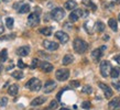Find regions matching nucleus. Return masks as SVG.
<instances>
[{
    "instance_id": "nucleus-1",
    "label": "nucleus",
    "mask_w": 120,
    "mask_h": 110,
    "mask_svg": "<svg viewBox=\"0 0 120 110\" xmlns=\"http://www.w3.org/2000/svg\"><path fill=\"white\" fill-rule=\"evenodd\" d=\"M73 48H74V51L76 52V53H78V54H84V53L88 50V44L84 40L77 37V39L74 40Z\"/></svg>"
},
{
    "instance_id": "nucleus-2",
    "label": "nucleus",
    "mask_w": 120,
    "mask_h": 110,
    "mask_svg": "<svg viewBox=\"0 0 120 110\" xmlns=\"http://www.w3.org/2000/svg\"><path fill=\"white\" fill-rule=\"evenodd\" d=\"M40 23V9H35V12H33V13H31V15L28 17V24H29L30 26H32V28H34V26H37L38 24Z\"/></svg>"
},
{
    "instance_id": "nucleus-3",
    "label": "nucleus",
    "mask_w": 120,
    "mask_h": 110,
    "mask_svg": "<svg viewBox=\"0 0 120 110\" xmlns=\"http://www.w3.org/2000/svg\"><path fill=\"white\" fill-rule=\"evenodd\" d=\"M26 88H29L30 90L32 92H39L42 87V84H41V81L38 79V78H31L26 85Z\"/></svg>"
},
{
    "instance_id": "nucleus-4",
    "label": "nucleus",
    "mask_w": 120,
    "mask_h": 110,
    "mask_svg": "<svg viewBox=\"0 0 120 110\" xmlns=\"http://www.w3.org/2000/svg\"><path fill=\"white\" fill-rule=\"evenodd\" d=\"M55 77L56 79L60 81H64L66 79H68L69 77V70H65V68H61V70H57L56 73H55Z\"/></svg>"
},
{
    "instance_id": "nucleus-5",
    "label": "nucleus",
    "mask_w": 120,
    "mask_h": 110,
    "mask_svg": "<svg viewBox=\"0 0 120 110\" xmlns=\"http://www.w3.org/2000/svg\"><path fill=\"white\" fill-rule=\"evenodd\" d=\"M64 15H65V11L63 10L62 8H55L51 12V17L55 21H61L64 18Z\"/></svg>"
},
{
    "instance_id": "nucleus-6",
    "label": "nucleus",
    "mask_w": 120,
    "mask_h": 110,
    "mask_svg": "<svg viewBox=\"0 0 120 110\" xmlns=\"http://www.w3.org/2000/svg\"><path fill=\"white\" fill-rule=\"evenodd\" d=\"M111 72V65L108 61H102L100 63V73L102 77H107Z\"/></svg>"
},
{
    "instance_id": "nucleus-7",
    "label": "nucleus",
    "mask_w": 120,
    "mask_h": 110,
    "mask_svg": "<svg viewBox=\"0 0 120 110\" xmlns=\"http://www.w3.org/2000/svg\"><path fill=\"white\" fill-rule=\"evenodd\" d=\"M85 15H87V12H84V10H82V9L74 10L73 12L69 15V21L75 22V21H77L80 17H85Z\"/></svg>"
},
{
    "instance_id": "nucleus-8",
    "label": "nucleus",
    "mask_w": 120,
    "mask_h": 110,
    "mask_svg": "<svg viewBox=\"0 0 120 110\" xmlns=\"http://www.w3.org/2000/svg\"><path fill=\"white\" fill-rule=\"evenodd\" d=\"M98 86H99V88H100V89H102V92H104V94H105V97L107 99H109V98H111V97H112L113 92L111 90V88H110L108 85L102 84V83H99Z\"/></svg>"
},
{
    "instance_id": "nucleus-9",
    "label": "nucleus",
    "mask_w": 120,
    "mask_h": 110,
    "mask_svg": "<svg viewBox=\"0 0 120 110\" xmlns=\"http://www.w3.org/2000/svg\"><path fill=\"white\" fill-rule=\"evenodd\" d=\"M43 46L49 51H56L58 48V44L56 42L53 41H49V40H44L43 41Z\"/></svg>"
},
{
    "instance_id": "nucleus-10",
    "label": "nucleus",
    "mask_w": 120,
    "mask_h": 110,
    "mask_svg": "<svg viewBox=\"0 0 120 110\" xmlns=\"http://www.w3.org/2000/svg\"><path fill=\"white\" fill-rule=\"evenodd\" d=\"M55 37H56L61 43H67L69 40L68 34L65 32H63V31H57V32L55 33Z\"/></svg>"
},
{
    "instance_id": "nucleus-11",
    "label": "nucleus",
    "mask_w": 120,
    "mask_h": 110,
    "mask_svg": "<svg viewBox=\"0 0 120 110\" xmlns=\"http://www.w3.org/2000/svg\"><path fill=\"white\" fill-rule=\"evenodd\" d=\"M106 50V46H102V48H96V50H94L93 51V53H91V56H93V59H94L95 62H98L99 59H100V57L102 56V52Z\"/></svg>"
},
{
    "instance_id": "nucleus-12",
    "label": "nucleus",
    "mask_w": 120,
    "mask_h": 110,
    "mask_svg": "<svg viewBox=\"0 0 120 110\" xmlns=\"http://www.w3.org/2000/svg\"><path fill=\"white\" fill-rule=\"evenodd\" d=\"M56 88V83L54 81H47L44 85V92L45 94H50Z\"/></svg>"
},
{
    "instance_id": "nucleus-13",
    "label": "nucleus",
    "mask_w": 120,
    "mask_h": 110,
    "mask_svg": "<svg viewBox=\"0 0 120 110\" xmlns=\"http://www.w3.org/2000/svg\"><path fill=\"white\" fill-rule=\"evenodd\" d=\"M39 66H40L41 70H43V72H45V73H50V72L53 70V65L49 62H41Z\"/></svg>"
},
{
    "instance_id": "nucleus-14",
    "label": "nucleus",
    "mask_w": 120,
    "mask_h": 110,
    "mask_svg": "<svg viewBox=\"0 0 120 110\" xmlns=\"http://www.w3.org/2000/svg\"><path fill=\"white\" fill-rule=\"evenodd\" d=\"M108 107L110 108V110H120V99L119 98L112 99L109 103Z\"/></svg>"
},
{
    "instance_id": "nucleus-15",
    "label": "nucleus",
    "mask_w": 120,
    "mask_h": 110,
    "mask_svg": "<svg viewBox=\"0 0 120 110\" xmlns=\"http://www.w3.org/2000/svg\"><path fill=\"white\" fill-rule=\"evenodd\" d=\"M45 100L46 99L44 97H37V98H34L31 101V106H41V105H43L45 103Z\"/></svg>"
},
{
    "instance_id": "nucleus-16",
    "label": "nucleus",
    "mask_w": 120,
    "mask_h": 110,
    "mask_svg": "<svg viewBox=\"0 0 120 110\" xmlns=\"http://www.w3.org/2000/svg\"><path fill=\"white\" fill-rule=\"evenodd\" d=\"M19 92V87L18 85H11L10 87L8 88V94L10 96H15Z\"/></svg>"
},
{
    "instance_id": "nucleus-17",
    "label": "nucleus",
    "mask_w": 120,
    "mask_h": 110,
    "mask_svg": "<svg viewBox=\"0 0 120 110\" xmlns=\"http://www.w3.org/2000/svg\"><path fill=\"white\" fill-rule=\"evenodd\" d=\"M30 53V48L29 46H21L18 50V54L20 56H26Z\"/></svg>"
},
{
    "instance_id": "nucleus-18",
    "label": "nucleus",
    "mask_w": 120,
    "mask_h": 110,
    "mask_svg": "<svg viewBox=\"0 0 120 110\" xmlns=\"http://www.w3.org/2000/svg\"><path fill=\"white\" fill-rule=\"evenodd\" d=\"M73 61H74L73 55L67 54V55H65V56L63 57V65H69V64H72Z\"/></svg>"
},
{
    "instance_id": "nucleus-19",
    "label": "nucleus",
    "mask_w": 120,
    "mask_h": 110,
    "mask_svg": "<svg viewBox=\"0 0 120 110\" xmlns=\"http://www.w3.org/2000/svg\"><path fill=\"white\" fill-rule=\"evenodd\" d=\"M76 6L77 4L74 0H68L67 2H65V9H67V10H74L76 8Z\"/></svg>"
},
{
    "instance_id": "nucleus-20",
    "label": "nucleus",
    "mask_w": 120,
    "mask_h": 110,
    "mask_svg": "<svg viewBox=\"0 0 120 110\" xmlns=\"http://www.w3.org/2000/svg\"><path fill=\"white\" fill-rule=\"evenodd\" d=\"M108 26L112 29V31H117L118 30V24H117L116 19H110L109 21H108Z\"/></svg>"
},
{
    "instance_id": "nucleus-21",
    "label": "nucleus",
    "mask_w": 120,
    "mask_h": 110,
    "mask_svg": "<svg viewBox=\"0 0 120 110\" xmlns=\"http://www.w3.org/2000/svg\"><path fill=\"white\" fill-rule=\"evenodd\" d=\"M19 13H26V12H29L30 11V6L28 4H22L21 7L19 8Z\"/></svg>"
},
{
    "instance_id": "nucleus-22",
    "label": "nucleus",
    "mask_w": 120,
    "mask_h": 110,
    "mask_svg": "<svg viewBox=\"0 0 120 110\" xmlns=\"http://www.w3.org/2000/svg\"><path fill=\"white\" fill-rule=\"evenodd\" d=\"M120 75V70L118 67H113L111 68V72H110V76L112 77V78H117V77H119Z\"/></svg>"
},
{
    "instance_id": "nucleus-23",
    "label": "nucleus",
    "mask_w": 120,
    "mask_h": 110,
    "mask_svg": "<svg viewBox=\"0 0 120 110\" xmlns=\"http://www.w3.org/2000/svg\"><path fill=\"white\" fill-rule=\"evenodd\" d=\"M82 2H83V4H85L86 7L90 8V9H93V10H96V6L93 4L91 0H82Z\"/></svg>"
},
{
    "instance_id": "nucleus-24",
    "label": "nucleus",
    "mask_w": 120,
    "mask_h": 110,
    "mask_svg": "<svg viewBox=\"0 0 120 110\" xmlns=\"http://www.w3.org/2000/svg\"><path fill=\"white\" fill-rule=\"evenodd\" d=\"M105 24L102 23L101 21H98L96 22V30H97V32H104L105 31Z\"/></svg>"
},
{
    "instance_id": "nucleus-25",
    "label": "nucleus",
    "mask_w": 120,
    "mask_h": 110,
    "mask_svg": "<svg viewBox=\"0 0 120 110\" xmlns=\"http://www.w3.org/2000/svg\"><path fill=\"white\" fill-rule=\"evenodd\" d=\"M40 32L42 33V34H44V35L49 37V35H51L52 29L51 28H42V29H40Z\"/></svg>"
},
{
    "instance_id": "nucleus-26",
    "label": "nucleus",
    "mask_w": 120,
    "mask_h": 110,
    "mask_svg": "<svg viewBox=\"0 0 120 110\" xmlns=\"http://www.w3.org/2000/svg\"><path fill=\"white\" fill-rule=\"evenodd\" d=\"M13 23H15V20H13L12 18H7L6 19V26H7V28L11 29V28L13 26Z\"/></svg>"
},
{
    "instance_id": "nucleus-27",
    "label": "nucleus",
    "mask_w": 120,
    "mask_h": 110,
    "mask_svg": "<svg viewBox=\"0 0 120 110\" xmlns=\"http://www.w3.org/2000/svg\"><path fill=\"white\" fill-rule=\"evenodd\" d=\"M12 76L15 77V79H21L22 77H23V73L20 72V70H15V72L12 73Z\"/></svg>"
},
{
    "instance_id": "nucleus-28",
    "label": "nucleus",
    "mask_w": 120,
    "mask_h": 110,
    "mask_svg": "<svg viewBox=\"0 0 120 110\" xmlns=\"http://www.w3.org/2000/svg\"><path fill=\"white\" fill-rule=\"evenodd\" d=\"M82 92H83L84 94L89 95V94H91V92H93V88H91L89 85H86V86H84L83 87V90H82Z\"/></svg>"
},
{
    "instance_id": "nucleus-29",
    "label": "nucleus",
    "mask_w": 120,
    "mask_h": 110,
    "mask_svg": "<svg viewBox=\"0 0 120 110\" xmlns=\"http://www.w3.org/2000/svg\"><path fill=\"white\" fill-rule=\"evenodd\" d=\"M6 59H7V50H2L0 52V61L4 62Z\"/></svg>"
},
{
    "instance_id": "nucleus-30",
    "label": "nucleus",
    "mask_w": 120,
    "mask_h": 110,
    "mask_svg": "<svg viewBox=\"0 0 120 110\" xmlns=\"http://www.w3.org/2000/svg\"><path fill=\"white\" fill-rule=\"evenodd\" d=\"M90 103L89 101H84L83 103H82V108H84V109H86V110H88L89 108H90Z\"/></svg>"
},
{
    "instance_id": "nucleus-31",
    "label": "nucleus",
    "mask_w": 120,
    "mask_h": 110,
    "mask_svg": "<svg viewBox=\"0 0 120 110\" xmlns=\"http://www.w3.org/2000/svg\"><path fill=\"white\" fill-rule=\"evenodd\" d=\"M39 65H40V64H39V59H32V65H31V68H35V67H38Z\"/></svg>"
},
{
    "instance_id": "nucleus-32",
    "label": "nucleus",
    "mask_w": 120,
    "mask_h": 110,
    "mask_svg": "<svg viewBox=\"0 0 120 110\" xmlns=\"http://www.w3.org/2000/svg\"><path fill=\"white\" fill-rule=\"evenodd\" d=\"M57 108V101L56 100H53L51 103H50V109H55Z\"/></svg>"
},
{
    "instance_id": "nucleus-33",
    "label": "nucleus",
    "mask_w": 120,
    "mask_h": 110,
    "mask_svg": "<svg viewBox=\"0 0 120 110\" xmlns=\"http://www.w3.org/2000/svg\"><path fill=\"white\" fill-rule=\"evenodd\" d=\"M79 81H71V86L74 88H76V87H79Z\"/></svg>"
},
{
    "instance_id": "nucleus-34",
    "label": "nucleus",
    "mask_w": 120,
    "mask_h": 110,
    "mask_svg": "<svg viewBox=\"0 0 120 110\" xmlns=\"http://www.w3.org/2000/svg\"><path fill=\"white\" fill-rule=\"evenodd\" d=\"M7 103H8V99L6 98V97H2V98H1V101H0V105L4 107L7 105Z\"/></svg>"
},
{
    "instance_id": "nucleus-35",
    "label": "nucleus",
    "mask_w": 120,
    "mask_h": 110,
    "mask_svg": "<svg viewBox=\"0 0 120 110\" xmlns=\"http://www.w3.org/2000/svg\"><path fill=\"white\" fill-rule=\"evenodd\" d=\"M112 86L116 89H118V90H120V81H118V83H116V81H113L112 83Z\"/></svg>"
},
{
    "instance_id": "nucleus-36",
    "label": "nucleus",
    "mask_w": 120,
    "mask_h": 110,
    "mask_svg": "<svg viewBox=\"0 0 120 110\" xmlns=\"http://www.w3.org/2000/svg\"><path fill=\"white\" fill-rule=\"evenodd\" d=\"M18 66L20 67V68H24V67H26V64H24V63H23L21 59H20V61L18 62Z\"/></svg>"
},
{
    "instance_id": "nucleus-37",
    "label": "nucleus",
    "mask_w": 120,
    "mask_h": 110,
    "mask_svg": "<svg viewBox=\"0 0 120 110\" xmlns=\"http://www.w3.org/2000/svg\"><path fill=\"white\" fill-rule=\"evenodd\" d=\"M4 31V24H2V21H1V18H0V34H2Z\"/></svg>"
},
{
    "instance_id": "nucleus-38",
    "label": "nucleus",
    "mask_w": 120,
    "mask_h": 110,
    "mask_svg": "<svg viewBox=\"0 0 120 110\" xmlns=\"http://www.w3.org/2000/svg\"><path fill=\"white\" fill-rule=\"evenodd\" d=\"M65 90H66V88H64V89H62L61 92H58V95H57V100H61V95H62V94L65 92Z\"/></svg>"
},
{
    "instance_id": "nucleus-39",
    "label": "nucleus",
    "mask_w": 120,
    "mask_h": 110,
    "mask_svg": "<svg viewBox=\"0 0 120 110\" xmlns=\"http://www.w3.org/2000/svg\"><path fill=\"white\" fill-rule=\"evenodd\" d=\"M115 61H116L118 64H120V54L117 55V56H115Z\"/></svg>"
},
{
    "instance_id": "nucleus-40",
    "label": "nucleus",
    "mask_w": 120,
    "mask_h": 110,
    "mask_svg": "<svg viewBox=\"0 0 120 110\" xmlns=\"http://www.w3.org/2000/svg\"><path fill=\"white\" fill-rule=\"evenodd\" d=\"M104 40H105V41L109 40V35H105V37H104Z\"/></svg>"
},
{
    "instance_id": "nucleus-41",
    "label": "nucleus",
    "mask_w": 120,
    "mask_h": 110,
    "mask_svg": "<svg viewBox=\"0 0 120 110\" xmlns=\"http://www.w3.org/2000/svg\"><path fill=\"white\" fill-rule=\"evenodd\" d=\"M1 70H2V64H0V73H1Z\"/></svg>"
},
{
    "instance_id": "nucleus-42",
    "label": "nucleus",
    "mask_w": 120,
    "mask_h": 110,
    "mask_svg": "<svg viewBox=\"0 0 120 110\" xmlns=\"http://www.w3.org/2000/svg\"><path fill=\"white\" fill-rule=\"evenodd\" d=\"M60 110H68V109H67V108H61Z\"/></svg>"
},
{
    "instance_id": "nucleus-43",
    "label": "nucleus",
    "mask_w": 120,
    "mask_h": 110,
    "mask_svg": "<svg viewBox=\"0 0 120 110\" xmlns=\"http://www.w3.org/2000/svg\"><path fill=\"white\" fill-rule=\"evenodd\" d=\"M2 1H4V2H9L10 0H2Z\"/></svg>"
},
{
    "instance_id": "nucleus-44",
    "label": "nucleus",
    "mask_w": 120,
    "mask_h": 110,
    "mask_svg": "<svg viewBox=\"0 0 120 110\" xmlns=\"http://www.w3.org/2000/svg\"><path fill=\"white\" fill-rule=\"evenodd\" d=\"M118 18H119V21H120V15H119V17H118Z\"/></svg>"
},
{
    "instance_id": "nucleus-45",
    "label": "nucleus",
    "mask_w": 120,
    "mask_h": 110,
    "mask_svg": "<svg viewBox=\"0 0 120 110\" xmlns=\"http://www.w3.org/2000/svg\"><path fill=\"white\" fill-rule=\"evenodd\" d=\"M116 1H117V2H119V0H116Z\"/></svg>"
}]
</instances>
